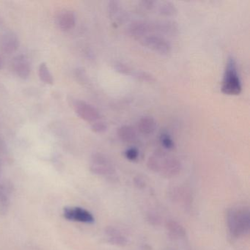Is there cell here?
I'll return each instance as SVG.
<instances>
[{"label":"cell","mask_w":250,"mask_h":250,"mask_svg":"<svg viewBox=\"0 0 250 250\" xmlns=\"http://www.w3.org/2000/svg\"><path fill=\"white\" fill-rule=\"evenodd\" d=\"M156 8L157 9L158 13L163 17H174L178 13V10L175 5L169 1L157 2Z\"/></svg>","instance_id":"cell-18"},{"label":"cell","mask_w":250,"mask_h":250,"mask_svg":"<svg viewBox=\"0 0 250 250\" xmlns=\"http://www.w3.org/2000/svg\"><path fill=\"white\" fill-rule=\"evenodd\" d=\"M156 3H157V1H153V0H146V1L141 2L142 6L146 8V10H148V11L155 9Z\"/></svg>","instance_id":"cell-27"},{"label":"cell","mask_w":250,"mask_h":250,"mask_svg":"<svg viewBox=\"0 0 250 250\" xmlns=\"http://www.w3.org/2000/svg\"><path fill=\"white\" fill-rule=\"evenodd\" d=\"M73 106L78 116L87 122L94 123L100 118L99 110L87 102L77 100L74 102Z\"/></svg>","instance_id":"cell-6"},{"label":"cell","mask_w":250,"mask_h":250,"mask_svg":"<svg viewBox=\"0 0 250 250\" xmlns=\"http://www.w3.org/2000/svg\"><path fill=\"white\" fill-rule=\"evenodd\" d=\"M147 166L150 170L165 178H172L179 175L181 162L177 158L162 150H157L149 157Z\"/></svg>","instance_id":"cell-1"},{"label":"cell","mask_w":250,"mask_h":250,"mask_svg":"<svg viewBox=\"0 0 250 250\" xmlns=\"http://www.w3.org/2000/svg\"><path fill=\"white\" fill-rule=\"evenodd\" d=\"M131 76L137 80L143 82V83H153L156 82V78H155L154 76L152 75L150 73L146 72V71H134Z\"/></svg>","instance_id":"cell-22"},{"label":"cell","mask_w":250,"mask_h":250,"mask_svg":"<svg viewBox=\"0 0 250 250\" xmlns=\"http://www.w3.org/2000/svg\"><path fill=\"white\" fill-rule=\"evenodd\" d=\"M124 154H125V157L128 160L131 161V162H134V161L137 160V159H138L140 152H139L138 149L132 147L127 149Z\"/></svg>","instance_id":"cell-25"},{"label":"cell","mask_w":250,"mask_h":250,"mask_svg":"<svg viewBox=\"0 0 250 250\" xmlns=\"http://www.w3.org/2000/svg\"><path fill=\"white\" fill-rule=\"evenodd\" d=\"M13 68L17 75L23 80H26L30 77L31 68L30 62L25 55H20L14 58L13 61Z\"/></svg>","instance_id":"cell-10"},{"label":"cell","mask_w":250,"mask_h":250,"mask_svg":"<svg viewBox=\"0 0 250 250\" xmlns=\"http://www.w3.org/2000/svg\"><path fill=\"white\" fill-rule=\"evenodd\" d=\"M75 77L79 81L83 83H86L87 81V74L85 70L83 68H78L75 70Z\"/></svg>","instance_id":"cell-26"},{"label":"cell","mask_w":250,"mask_h":250,"mask_svg":"<svg viewBox=\"0 0 250 250\" xmlns=\"http://www.w3.org/2000/svg\"><path fill=\"white\" fill-rule=\"evenodd\" d=\"M20 46V39L15 33L8 31L4 34L1 42V47L4 53L11 55L17 52Z\"/></svg>","instance_id":"cell-11"},{"label":"cell","mask_w":250,"mask_h":250,"mask_svg":"<svg viewBox=\"0 0 250 250\" xmlns=\"http://www.w3.org/2000/svg\"><path fill=\"white\" fill-rule=\"evenodd\" d=\"M9 191L8 185L0 184V215L7 214L9 210Z\"/></svg>","instance_id":"cell-17"},{"label":"cell","mask_w":250,"mask_h":250,"mask_svg":"<svg viewBox=\"0 0 250 250\" xmlns=\"http://www.w3.org/2000/svg\"><path fill=\"white\" fill-rule=\"evenodd\" d=\"M39 75L40 80L45 84H52L54 83L53 76L50 72L49 67L45 62H42L39 65Z\"/></svg>","instance_id":"cell-19"},{"label":"cell","mask_w":250,"mask_h":250,"mask_svg":"<svg viewBox=\"0 0 250 250\" xmlns=\"http://www.w3.org/2000/svg\"><path fill=\"white\" fill-rule=\"evenodd\" d=\"M166 229L169 235L172 238H184L187 233L184 226L175 220L167 221L166 223Z\"/></svg>","instance_id":"cell-15"},{"label":"cell","mask_w":250,"mask_h":250,"mask_svg":"<svg viewBox=\"0 0 250 250\" xmlns=\"http://www.w3.org/2000/svg\"><path fill=\"white\" fill-rule=\"evenodd\" d=\"M107 13L111 19H118L122 14L121 4L118 1H110L107 5Z\"/></svg>","instance_id":"cell-20"},{"label":"cell","mask_w":250,"mask_h":250,"mask_svg":"<svg viewBox=\"0 0 250 250\" xmlns=\"http://www.w3.org/2000/svg\"><path fill=\"white\" fill-rule=\"evenodd\" d=\"M155 34L165 35V36H174L178 33V23L173 20H159L154 21Z\"/></svg>","instance_id":"cell-9"},{"label":"cell","mask_w":250,"mask_h":250,"mask_svg":"<svg viewBox=\"0 0 250 250\" xmlns=\"http://www.w3.org/2000/svg\"><path fill=\"white\" fill-rule=\"evenodd\" d=\"M90 169L95 175L112 178L116 174L112 161L103 153H96L90 159Z\"/></svg>","instance_id":"cell-4"},{"label":"cell","mask_w":250,"mask_h":250,"mask_svg":"<svg viewBox=\"0 0 250 250\" xmlns=\"http://www.w3.org/2000/svg\"><path fill=\"white\" fill-rule=\"evenodd\" d=\"M143 46H146L156 53L167 55L172 50V46L163 36L159 35H148L139 40Z\"/></svg>","instance_id":"cell-5"},{"label":"cell","mask_w":250,"mask_h":250,"mask_svg":"<svg viewBox=\"0 0 250 250\" xmlns=\"http://www.w3.org/2000/svg\"><path fill=\"white\" fill-rule=\"evenodd\" d=\"M129 33L137 40H140L145 36L155 34L153 21H135L130 25Z\"/></svg>","instance_id":"cell-8"},{"label":"cell","mask_w":250,"mask_h":250,"mask_svg":"<svg viewBox=\"0 0 250 250\" xmlns=\"http://www.w3.org/2000/svg\"><path fill=\"white\" fill-rule=\"evenodd\" d=\"M228 231L234 238L248 235L250 229V212L248 207L236 206L228 209L226 215Z\"/></svg>","instance_id":"cell-2"},{"label":"cell","mask_w":250,"mask_h":250,"mask_svg":"<svg viewBox=\"0 0 250 250\" xmlns=\"http://www.w3.org/2000/svg\"><path fill=\"white\" fill-rule=\"evenodd\" d=\"M114 68L117 72L124 74V75L131 76L134 72V70H132L131 67L121 62H115L114 64Z\"/></svg>","instance_id":"cell-23"},{"label":"cell","mask_w":250,"mask_h":250,"mask_svg":"<svg viewBox=\"0 0 250 250\" xmlns=\"http://www.w3.org/2000/svg\"><path fill=\"white\" fill-rule=\"evenodd\" d=\"M156 120L151 116L143 117L137 123V128L143 135H151L156 131Z\"/></svg>","instance_id":"cell-13"},{"label":"cell","mask_w":250,"mask_h":250,"mask_svg":"<svg viewBox=\"0 0 250 250\" xmlns=\"http://www.w3.org/2000/svg\"><path fill=\"white\" fill-rule=\"evenodd\" d=\"M2 141L0 140V149L2 148Z\"/></svg>","instance_id":"cell-29"},{"label":"cell","mask_w":250,"mask_h":250,"mask_svg":"<svg viewBox=\"0 0 250 250\" xmlns=\"http://www.w3.org/2000/svg\"><path fill=\"white\" fill-rule=\"evenodd\" d=\"M63 216L70 221L92 224L95 218L89 210L80 207H66L63 210Z\"/></svg>","instance_id":"cell-7"},{"label":"cell","mask_w":250,"mask_h":250,"mask_svg":"<svg viewBox=\"0 0 250 250\" xmlns=\"http://www.w3.org/2000/svg\"><path fill=\"white\" fill-rule=\"evenodd\" d=\"M2 58H0V68H2Z\"/></svg>","instance_id":"cell-28"},{"label":"cell","mask_w":250,"mask_h":250,"mask_svg":"<svg viewBox=\"0 0 250 250\" xmlns=\"http://www.w3.org/2000/svg\"><path fill=\"white\" fill-rule=\"evenodd\" d=\"M92 131L98 134H102L107 130V125L103 121H97L91 125Z\"/></svg>","instance_id":"cell-24"},{"label":"cell","mask_w":250,"mask_h":250,"mask_svg":"<svg viewBox=\"0 0 250 250\" xmlns=\"http://www.w3.org/2000/svg\"><path fill=\"white\" fill-rule=\"evenodd\" d=\"M221 89L224 94L229 96H238L242 91L236 61L232 56H229L227 61Z\"/></svg>","instance_id":"cell-3"},{"label":"cell","mask_w":250,"mask_h":250,"mask_svg":"<svg viewBox=\"0 0 250 250\" xmlns=\"http://www.w3.org/2000/svg\"><path fill=\"white\" fill-rule=\"evenodd\" d=\"M105 234H106L108 242L110 243L112 245L123 247H125L128 244V238L117 228L108 227L105 229Z\"/></svg>","instance_id":"cell-12"},{"label":"cell","mask_w":250,"mask_h":250,"mask_svg":"<svg viewBox=\"0 0 250 250\" xmlns=\"http://www.w3.org/2000/svg\"><path fill=\"white\" fill-rule=\"evenodd\" d=\"M118 136L124 143H133L137 140V133L131 125H124L118 128Z\"/></svg>","instance_id":"cell-16"},{"label":"cell","mask_w":250,"mask_h":250,"mask_svg":"<svg viewBox=\"0 0 250 250\" xmlns=\"http://www.w3.org/2000/svg\"><path fill=\"white\" fill-rule=\"evenodd\" d=\"M159 141H160L162 147L166 149V150H173L175 147V142H174L173 139L172 138V137L168 133H162L160 137H159Z\"/></svg>","instance_id":"cell-21"},{"label":"cell","mask_w":250,"mask_h":250,"mask_svg":"<svg viewBox=\"0 0 250 250\" xmlns=\"http://www.w3.org/2000/svg\"><path fill=\"white\" fill-rule=\"evenodd\" d=\"M58 25L63 31H68L74 28L76 24V16L71 11L62 12L58 17Z\"/></svg>","instance_id":"cell-14"}]
</instances>
